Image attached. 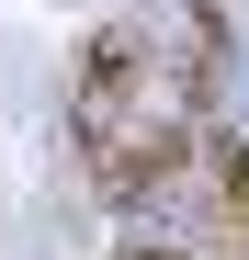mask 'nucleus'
<instances>
[{
  "label": "nucleus",
  "mask_w": 249,
  "mask_h": 260,
  "mask_svg": "<svg viewBox=\"0 0 249 260\" xmlns=\"http://www.w3.org/2000/svg\"><path fill=\"white\" fill-rule=\"evenodd\" d=\"M147 23H102L91 46H79V79H68V136H79V158H102L124 124L147 113Z\"/></svg>",
  "instance_id": "f257e3e1"
},
{
  "label": "nucleus",
  "mask_w": 249,
  "mask_h": 260,
  "mask_svg": "<svg viewBox=\"0 0 249 260\" xmlns=\"http://www.w3.org/2000/svg\"><path fill=\"white\" fill-rule=\"evenodd\" d=\"M91 181H102V204H170L181 181H204V124L193 113H136L91 158Z\"/></svg>",
  "instance_id": "f03ea898"
},
{
  "label": "nucleus",
  "mask_w": 249,
  "mask_h": 260,
  "mask_svg": "<svg viewBox=\"0 0 249 260\" xmlns=\"http://www.w3.org/2000/svg\"><path fill=\"white\" fill-rule=\"evenodd\" d=\"M204 192H215V226L249 238V124H204Z\"/></svg>",
  "instance_id": "7ed1b4c3"
},
{
  "label": "nucleus",
  "mask_w": 249,
  "mask_h": 260,
  "mask_svg": "<svg viewBox=\"0 0 249 260\" xmlns=\"http://www.w3.org/2000/svg\"><path fill=\"white\" fill-rule=\"evenodd\" d=\"M113 260H193V249H170V238H147V249H113Z\"/></svg>",
  "instance_id": "20e7f679"
}]
</instances>
